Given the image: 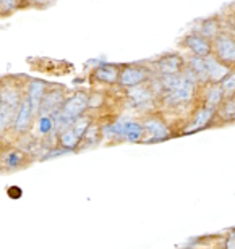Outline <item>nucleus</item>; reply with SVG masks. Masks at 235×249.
Returning <instances> with one entry per match:
<instances>
[{
	"label": "nucleus",
	"instance_id": "obj_1",
	"mask_svg": "<svg viewBox=\"0 0 235 249\" xmlns=\"http://www.w3.org/2000/svg\"><path fill=\"white\" fill-rule=\"evenodd\" d=\"M28 78L23 74L0 76V139H5L12 129L13 118L26 91Z\"/></svg>",
	"mask_w": 235,
	"mask_h": 249
},
{
	"label": "nucleus",
	"instance_id": "obj_2",
	"mask_svg": "<svg viewBox=\"0 0 235 249\" xmlns=\"http://www.w3.org/2000/svg\"><path fill=\"white\" fill-rule=\"evenodd\" d=\"M38 157L8 139H0V173H13L31 167Z\"/></svg>",
	"mask_w": 235,
	"mask_h": 249
},
{
	"label": "nucleus",
	"instance_id": "obj_3",
	"mask_svg": "<svg viewBox=\"0 0 235 249\" xmlns=\"http://www.w3.org/2000/svg\"><path fill=\"white\" fill-rule=\"evenodd\" d=\"M88 96L89 92L86 91H73L67 94L62 107L59 108V112L54 117V120H56V133L57 129L67 126V124L75 122L89 110Z\"/></svg>",
	"mask_w": 235,
	"mask_h": 249
},
{
	"label": "nucleus",
	"instance_id": "obj_4",
	"mask_svg": "<svg viewBox=\"0 0 235 249\" xmlns=\"http://www.w3.org/2000/svg\"><path fill=\"white\" fill-rule=\"evenodd\" d=\"M34 122H36V113H34L31 104H29L26 94H24L21 102H20V106H18L17 115L13 118L12 129H10L8 136L5 139H8V141H17V139L26 136V134L33 131Z\"/></svg>",
	"mask_w": 235,
	"mask_h": 249
},
{
	"label": "nucleus",
	"instance_id": "obj_5",
	"mask_svg": "<svg viewBox=\"0 0 235 249\" xmlns=\"http://www.w3.org/2000/svg\"><path fill=\"white\" fill-rule=\"evenodd\" d=\"M67 88L62 84H51L49 83L47 91L44 92V97L39 106L38 115H47V117H56L59 108L62 107V104L67 97Z\"/></svg>",
	"mask_w": 235,
	"mask_h": 249
},
{
	"label": "nucleus",
	"instance_id": "obj_6",
	"mask_svg": "<svg viewBox=\"0 0 235 249\" xmlns=\"http://www.w3.org/2000/svg\"><path fill=\"white\" fill-rule=\"evenodd\" d=\"M153 78V73L143 65H125L118 71L117 84L122 88H133L138 84H144Z\"/></svg>",
	"mask_w": 235,
	"mask_h": 249
},
{
	"label": "nucleus",
	"instance_id": "obj_7",
	"mask_svg": "<svg viewBox=\"0 0 235 249\" xmlns=\"http://www.w3.org/2000/svg\"><path fill=\"white\" fill-rule=\"evenodd\" d=\"M127 96L130 104L138 108V110H149L154 102H156V91L153 88L143 86V84H138V86L133 88H127Z\"/></svg>",
	"mask_w": 235,
	"mask_h": 249
},
{
	"label": "nucleus",
	"instance_id": "obj_8",
	"mask_svg": "<svg viewBox=\"0 0 235 249\" xmlns=\"http://www.w3.org/2000/svg\"><path fill=\"white\" fill-rule=\"evenodd\" d=\"M118 71L120 67L114 63H101L93 70L89 74V79L93 83L106 84V86H114L118 81Z\"/></svg>",
	"mask_w": 235,
	"mask_h": 249
},
{
	"label": "nucleus",
	"instance_id": "obj_9",
	"mask_svg": "<svg viewBox=\"0 0 235 249\" xmlns=\"http://www.w3.org/2000/svg\"><path fill=\"white\" fill-rule=\"evenodd\" d=\"M49 88V83L44 81V79H39V78H28V83H26V94L29 104H31L34 113L38 117V110H39V106H41V101L44 97V92L47 91Z\"/></svg>",
	"mask_w": 235,
	"mask_h": 249
},
{
	"label": "nucleus",
	"instance_id": "obj_10",
	"mask_svg": "<svg viewBox=\"0 0 235 249\" xmlns=\"http://www.w3.org/2000/svg\"><path fill=\"white\" fill-rule=\"evenodd\" d=\"M143 138L146 136V141H162L169 136V126L164 123L161 118H148L143 123Z\"/></svg>",
	"mask_w": 235,
	"mask_h": 249
},
{
	"label": "nucleus",
	"instance_id": "obj_11",
	"mask_svg": "<svg viewBox=\"0 0 235 249\" xmlns=\"http://www.w3.org/2000/svg\"><path fill=\"white\" fill-rule=\"evenodd\" d=\"M156 68L159 74H178L183 71L185 60L178 53H166L156 60Z\"/></svg>",
	"mask_w": 235,
	"mask_h": 249
},
{
	"label": "nucleus",
	"instance_id": "obj_12",
	"mask_svg": "<svg viewBox=\"0 0 235 249\" xmlns=\"http://www.w3.org/2000/svg\"><path fill=\"white\" fill-rule=\"evenodd\" d=\"M183 47L187 49L196 57H206L211 53V44L206 37H203L201 34L195 33V34H188L187 37L183 39Z\"/></svg>",
	"mask_w": 235,
	"mask_h": 249
},
{
	"label": "nucleus",
	"instance_id": "obj_13",
	"mask_svg": "<svg viewBox=\"0 0 235 249\" xmlns=\"http://www.w3.org/2000/svg\"><path fill=\"white\" fill-rule=\"evenodd\" d=\"M214 49H216V55L219 60L226 63L235 62V41L229 36H216V42H214Z\"/></svg>",
	"mask_w": 235,
	"mask_h": 249
},
{
	"label": "nucleus",
	"instance_id": "obj_14",
	"mask_svg": "<svg viewBox=\"0 0 235 249\" xmlns=\"http://www.w3.org/2000/svg\"><path fill=\"white\" fill-rule=\"evenodd\" d=\"M203 58H204V67H206V73H208V81L219 83L229 74V68L224 63L219 62L216 57H213L211 53Z\"/></svg>",
	"mask_w": 235,
	"mask_h": 249
},
{
	"label": "nucleus",
	"instance_id": "obj_15",
	"mask_svg": "<svg viewBox=\"0 0 235 249\" xmlns=\"http://www.w3.org/2000/svg\"><path fill=\"white\" fill-rule=\"evenodd\" d=\"M213 117H214L213 107H208V106L201 107L196 112V115H195V120L188 124L187 129H185V133H193V131H198V129H203L204 126H208V123L213 120Z\"/></svg>",
	"mask_w": 235,
	"mask_h": 249
},
{
	"label": "nucleus",
	"instance_id": "obj_16",
	"mask_svg": "<svg viewBox=\"0 0 235 249\" xmlns=\"http://www.w3.org/2000/svg\"><path fill=\"white\" fill-rule=\"evenodd\" d=\"M188 67L193 70V73L196 74V79L201 83H208V73H206V67H204V58L203 57H196L193 55L190 58Z\"/></svg>",
	"mask_w": 235,
	"mask_h": 249
},
{
	"label": "nucleus",
	"instance_id": "obj_17",
	"mask_svg": "<svg viewBox=\"0 0 235 249\" xmlns=\"http://www.w3.org/2000/svg\"><path fill=\"white\" fill-rule=\"evenodd\" d=\"M20 10H23V0H0V18H7Z\"/></svg>",
	"mask_w": 235,
	"mask_h": 249
},
{
	"label": "nucleus",
	"instance_id": "obj_18",
	"mask_svg": "<svg viewBox=\"0 0 235 249\" xmlns=\"http://www.w3.org/2000/svg\"><path fill=\"white\" fill-rule=\"evenodd\" d=\"M217 31H219L217 21L214 18H209V19H206V21H203V24L199 26V33L198 34H201L203 37L209 39V37H216Z\"/></svg>",
	"mask_w": 235,
	"mask_h": 249
},
{
	"label": "nucleus",
	"instance_id": "obj_19",
	"mask_svg": "<svg viewBox=\"0 0 235 249\" xmlns=\"http://www.w3.org/2000/svg\"><path fill=\"white\" fill-rule=\"evenodd\" d=\"M59 0H23V10H47Z\"/></svg>",
	"mask_w": 235,
	"mask_h": 249
},
{
	"label": "nucleus",
	"instance_id": "obj_20",
	"mask_svg": "<svg viewBox=\"0 0 235 249\" xmlns=\"http://www.w3.org/2000/svg\"><path fill=\"white\" fill-rule=\"evenodd\" d=\"M222 96H224V91H222V86H213L211 89L208 91V99H206V106L208 107H216L221 104L222 101Z\"/></svg>",
	"mask_w": 235,
	"mask_h": 249
},
{
	"label": "nucleus",
	"instance_id": "obj_21",
	"mask_svg": "<svg viewBox=\"0 0 235 249\" xmlns=\"http://www.w3.org/2000/svg\"><path fill=\"white\" fill-rule=\"evenodd\" d=\"M222 91H224V94H227V96H232L234 94V91H235V73L222 79Z\"/></svg>",
	"mask_w": 235,
	"mask_h": 249
},
{
	"label": "nucleus",
	"instance_id": "obj_22",
	"mask_svg": "<svg viewBox=\"0 0 235 249\" xmlns=\"http://www.w3.org/2000/svg\"><path fill=\"white\" fill-rule=\"evenodd\" d=\"M227 248H235V231L231 235V238L227 240Z\"/></svg>",
	"mask_w": 235,
	"mask_h": 249
}]
</instances>
